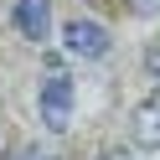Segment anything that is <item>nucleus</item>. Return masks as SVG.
<instances>
[{"label":"nucleus","mask_w":160,"mask_h":160,"mask_svg":"<svg viewBox=\"0 0 160 160\" xmlns=\"http://www.w3.org/2000/svg\"><path fill=\"white\" fill-rule=\"evenodd\" d=\"M36 108H42V124L52 134H67L72 129V78L67 72H47L42 88H36Z\"/></svg>","instance_id":"f257e3e1"},{"label":"nucleus","mask_w":160,"mask_h":160,"mask_svg":"<svg viewBox=\"0 0 160 160\" xmlns=\"http://www.w3.org/2000/svg\"><path fill=\"white\" fill-rule=\"evenodd\" d=\"M62 47L72 57H83V62H98V57H108V47H114V36H108V26H98V21H67L62 26Z\"/></svg>","instance_id":"f03ea898"},{"label":"nucleus","mask_w":160,"mask_h":160,"mask_svg":"<svg viewBox=\"0 0 160 160\" xmlns=\"http://www.w3.org/2000/svg\"><path fill=\"white\" fill-rule=\"evenodd\" d=\"M11 26L26 42L42 47L47 36H52V0H11Z\"/></svg>","instance_id":"7ed1b4c3"},{"label":"nucleus","mask_w":160,"mask_h":160,"mask_svg":"<svg viewBox=\"0 0 160 160\" xmlns=\"http://www.w3.org/2000/svg\"><path fill=\"white\" fill-rule=\"evenodd\" d=\"M134 145H145V150H160V93L155 98H145V103L134 108Z\"/></svg>","instance_id":"20e7f679"},{"label":"nucleus","mask_w":160,"mask_h":160,"mask_svg":"<svg viewBox=\"0 0 160 160\" xmlns=\"http://www.w3.org/2000/svg\"><path fill=\"white\" fill-rule=\"evenodd\" d=\"M145 72H150V83L160 88V42H150V47H145Z\"/></svg>","instance_id":"39448f33"},{"label":"nucleus","mask_w":160,"mask_h":160,"mask_svg":"<svg viewBox=\"0 0 160 160\" xmlns=\"http://www.w3.org/2000/svg\"><path fill=\"white\" fill-rule=\"evenodd\" d=\"M11 160H57V155H52V150H42V145H21Z\"/></svg>","instance_id":"423d86ee"},{"label":"nucleus","mask_w":160,"mask_h":160,"mask_svg":"<svg viewBox=\"0 0 160 160\" xmlns=\"http://www.w3.org/2000/svg\"><path fill=\"white\" fill-rule=\"evenodd\" d=\"M129 11H134V16H155V11H160V0H129Z\"/></svg>","instance_id":"0eeeda50"},{"label":"nucleus","mask_w":160,"mask_h":160,"mask_svg":"<svg viewBox=\"0 0 160 160\" xmlns=\"http://www.w3.org/2000/svg\"><path fill=\"white\" fill-rule=\"evenodd\" d=\"M98 160H119V155H98Z\"/></svg>","instance_id":"6e6552de"}]
</instances>
